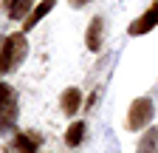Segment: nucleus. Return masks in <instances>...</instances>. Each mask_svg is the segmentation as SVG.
Segmentation results:
<instances>
[{
	"label": "nucleus",
	"mask_w": 158,
	"mask_h": 153,
	"mask_svg": "<svg viewBox=\"0 0 158 153\" xmlns=\"http://www.w3.org/2000/svg\"><path fill=\"white\" fill-rule=\"evenodd\" d=\"M28 57V40L23 31L6 34L0 40V74H11L23 65V60Z\"/></svg>",
	"instance_id": "nucleus-1"
},
{
	"label": "nucleus",
	"mask_w": 158,
	"mask_h": 153,
	"mask_svg": "<svg viewBox=\"0 0 158 153\" xmlns=\"http://www.w3.org/2000/svg\"><path fill=\"white\" fill-rule=\"evenodd\" d=\"M152 116H155V105H152V99H150V97H135L133 105H130V111H127V122H124V128H127V130H144V128H150Z\"/></svg>",
	"instance_id": "nucleus-2"
},
{
	"label": "nucleus",
	"mask_w": 158,
	"mask_h": 153,
	"mask_svg": "<svg viewBox=\"0 0 158 153\" xmlns=\"http://www.w3.org/2000/svg\"><path fill=\"white\" fill-rule=\"evenodd\" d=\"M158 26V0L144 11V14H138L135 20L130 23V28H127V34L130 37H141V34H147V31H152Z\"/></svg>",
	"instance_id": "nucleus-3"
},
{
	"label": "nucleus",
	"mask_w": 158,
	"mask_h": 153,
	"mask_svg": "<svg viewBox=\"0 0 158 153\" xmlns=\"http://www.w3.org/2000/svg\"><path fill=\"white\" fill-rule=\"evenodd\" d=\"M40 145H43V136L34 133V130H20L11 139V150L14 153H37Z\"/></svg>",
	"instance_id": "nucleus-4"
},
{
	"label": "nucleus",
	"mask_w": 158,
	"mask_h": 153,
	"mask_svg": "<svg viewBox=\"0 0 158 153\" xmlns=\"http://www.w3.org/2000/svg\"><path fill=\"white\" fill-rule=\"evenodd\" d=\"M85 97H82V91H79V88H65L62 94H59V108H62V113H65V116H76V113H79V108H82L85 102H82Z\"/></svg>",
	"instance_id": "nucleus-5"
},
{
	"label": "nucleus",
	"mask_w": 158,
	"mask_h": 153,
	"mask_svg": "<svg viewBox=\"0 0 158 153\" xmlns=\"http://www.w3.org/2000/svg\"><path fill=\"white\" fill-rule=\"evenodd\" d=\"M0 113L3 116H11L14 119V113H17V91L0 80Z\"/></svg>",
	"instance_id": "nucleus-6"
},
{
	"label": "nucleus",
	"mask_w": 158,
	"mask_h": 153,
	"mask_svg": "<svg viewBox=\"0 0 158 153\" xmlns=\"http://www.w3.org/2000/svg\"><path fill=\"white\" fill-rule=\"evenodd\" d=\"M54 6H56V0H40V3L28 11V17L23 20V34H26V31H31V28H34L40 20H43L45 14H51V9H54Z\"/></svg>",
	"instance_id": "nucleus-7"
},
{
	"label": "nucleus",
	"mask_w": 158,
	"mask_h": 153,
	"mask_svg": "<svg viewBox=\"0 0 158 153\" xmlns=\"http://www.w3.org/2000/svg\"><path fill=\"white\" fill-rule=\"evenodd\" d=\"M102 31H105V20L96 14L93 20H90V26H88V34H85V46L90 51H99V48H102Z\"/></svg>",
	"instance_id": "nucleus-8"
},
{
	"label": "nucleus",
	"mask_w": 158,
	"mask_h": 153,
	"mask_svg": "<svg viewBox=\"0 0 158 153\" xmlns=\"http://www.w3.org/2000/svg\"><path fill=\"white\" fill-rule=\"evenodd\" d=\"M6 14L11 17V20H26L28 11L34 9V0H6Z\"/></svg>",
	"instance_id": "nucleus-9"
},
{
	"label": "nucleus",
	"mask_w": 158,
	"mask_h": 153,
	"mask_svg": "<svg viewBox=\"0 0 158 153\" xmlns=\"http://www.w3.org/2000/svg\"><path fill=\"white\" fill-rule=\"evenodd\" d=\"M135 153H158V128H155V125L144 128V136L138 139Z\"/></svg>",
	"instance_id": "nucleus-10"
},
{
	"label": "nucleus",
	"mask_w": 158,
	"mask_h": 153,
	"mask_svg": "<svg viewBox=\"0 0 158 153\" xmlns=\"http://www.w3.org/2000/svg\"><path fill=\"white\" fill-rule=\"evenodd\" d=\"M85 133H88V122H82V119L71 122L68 130H65V145L68 147H79V145L85 142Z\"/></svg>",
	"instance_id": "nucleus-11"
},
{
	"label": "nucleus",
	"mask_w": 158,
	"mask_h": 153,
	"mask_svg": "<svg viewBox=\"0 0 158 153\" xmlns=\"http://www.w3.org/2000/svg\"><path fill=\"white\" fill-rule=\"evenodd\" d=\"M0 130H14V122H11V116H3V113H0Z\"/></svg>",
	"instance_id": "nucleus-12"
},
{
	"label": "nucleus",
	"mask_w": 158,
	"mask_h": 153,
	"mask_svg": "<svg viewBox=\"0 0 158 153\" xmlns=\"http://www.w3.org/2000/svg\"><path fill=\"white\" fill-rule=\"evenodd\" d=\"M68 3H71L73 9H82V6H88V3H90V0H68Z\"/></svg>",
	"instance_id": "nucleus-13"
},
{
	"label": "nucleus",
	"mask_w": 158,
	"mask_h": 153,
	"mask_svg": "<svg viewBox=\"0 0 158 153\" xmlns=\"http://www.w3.org/2000/svg\"><path fill=\"white\" fill-rule=\"evenodd\" d=\"M3 153H9V150H3Z\"/></svg>",
	"instance_id": "nucleus-14"
}]
</instances>
